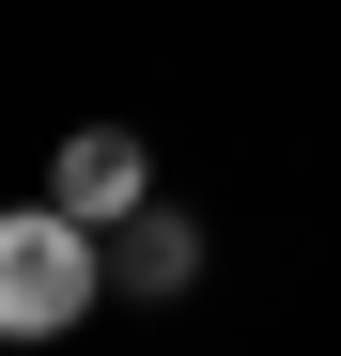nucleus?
<instances>
[{"mask_svg": "<svg viewBox=\"0 0 341 356\" xmlns=\"http://www.w3.org/2000/svg\"><path fill=\"white\" fill-rule=\"evenodd\" d=\"M109 310V232L63 202H0V341H78Z\"/></svg>", "mask_w": 341, "mask_h": 356, "instance_id": "f257e3e1", "label": "nucleus"}, {"mask_svg": "<svg viewBox=\"0 0 341 356\" xmlns=\"http://www.w3.org/2000/svg\"><path fill=\"white\" fill-rule=\"evenodd\" d=\"M47 202H63L78 232H125V217L155 202V155H140V124H78L63 155H47Z\"/></svg>", "mask_w": 341, "mask_h": 356, "instance_id": "f03ea898", "label": "nucleus"}, {"mask_svg": "<svg viewBox=\"0 0 341 356\" xmlns=\"http://www.w3.org/2000/svg\"><path fill=\"white\" fill-rule=\"evenodd\" d=\"M187 279H202V217H187V202H140L125 232H109V294H140V310H170Z\"/></svg>", "mask_w": 341, "mask_h": 356, "instance_id": "7ed1b4c3", "label": "nucleus"}]
</instances>
